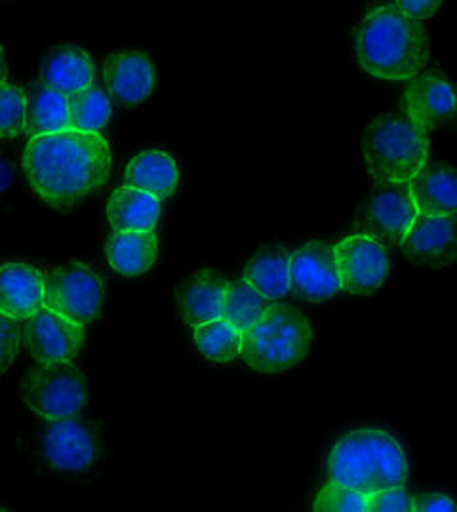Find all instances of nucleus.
Wrapping results in <instances>:
<instances>
[{
  "label": "nucleus",
  "instance_id": "nucleus-1",
  "mask_svg": "<svg viewBox=\"0 0 457 512\" xmlns=\"http://www.w3.org/2000/svg\"><path fill=\"white\" fill-rule=\"evenodd\" d=\"M23 172L42 202L67 210L107 183L111 145L101 132L71 128L31 136L23 153Z\"/></svg>",
  "mask_w": 457,
  "mask_h": 512
},
{
  "label": "nucleus",
  "instance_id": "nucleus-2",
  "mask_svg": "<svg viewBox=\"0 0 457 512\" xmlns=\"http://www.w3.org/2000/svg\"><path fill=\"white\" fill-rule=\"evenodd\" d=\"M355 52L360 67L376 79H414L429 61V33L423 21L397 6H379L358 23Z\"/></svg>",
  "mask_w": 457,
  "mask_h": 512
},
{
  "label": "nucleus",
  "instance_id": "nucleus-3",
  "mask_svg": "<svg viewBox=\"0 0 457 512\" xmlns=\"http://www.w3.org/2000/svg\"><path fill=\"white\" fill-rule=\"evenodd\" d=\"M328 476L339 484L370 495L389 486H404L408 465L393 434L376 427L339 438L328 457Z\"/></svg>",
  "mask_w": 457,
  "mask_h": 512
},
{
  "label": "nucleus",
  "instance_id": "nucleus-4",
  "mask_svg": "<svg viewBox=\"0 0 457 512\" xmlns=\"http://www.w3.org/2000/svg\"><path fill=\"white\" fill-rule=\"evenodd\" d=\"M313 343L307 316L290 305H269L258 320L242 332L240 355L254 372L279 374L303 362Z\"/></svg>",
  "mask_w": 457,
  "mask_h": 512
},
{
  "label": "nucleus",
  "instance_id": "nucleus-5",
  "mask_svg": "<svg viewBox=\"0 0 457 512\" xmlns=\"http://www.w3.org/2000/svg\"><path fill=\"white\" fill-rule=\"evenodd\" d=\"M362 158L378 183H410L429 160V138L408 117L383 115L364 130Z\"/></svg>",
  "mask_w": 457,
  "mask_h": 512
},
{
  "label": "nucleus",
  "instance_id": "nucleus-6",
  "mask_svg": "<svg viewBox=\"0 0 457 512\" xmlns=\"http://www.w3.org/2000/svg\"><path fill=\"white\" fill-rule=\"evenodd\" d=\"M25 406L46 421L79 415L88 404V385L73 362L40 364L23 379Z\"/></svg>",
  "mask_w": 457,
  "mask_h": 512
},
{
  "label": "nucleus",
  "instance_id": "nucleus-7",
  "mask_svg": "<svg viewBox=\"0 0 457 512\" xmlns=\"http://www.w3.org/2000/svg\"><path fill=\"white\" fill-rule=\"evenodd\" d=\"M44 305L86 328L101 313V278L88 265L69 261L44 276Z\"/></svg>",
  "mask_w": 457,
  "mask_h": 512
},
{
  "label": "nucleus",
  "instance_id": "nucleus-8",
  "mask_svg": "<svg viewBox=\"0 0 457 512\" xmlns=\"http://www.w3.org/2000/svg\"><path fill=\"white\" fill-rule=\"evenodd\" d=\"M341 292L353 296L376 294L389 276L387 248L378 238L357 233L334 244Z\"/></svg>",
  "mask_w": 457,
  "mask_h": 512
},
{
  "label": "nucleus",
  "instance_id": "nucleus-9",
  "mask_svg": "<svg viewBox=\"0 0 457 512\" xmlns=\"http://www.w3.org/2000/svg\"><path fill=\"white\" fill-rule=\"evenodd\" d=\"M416 214L410 183H379L358 214V227L385 248L400 246Z\"/></svg>",
  "mask_w": 457,
  "mask_h": 512
},
{
  "label": "nucleus",
  "instance_id": "nucleus-10",
  "mask_svg": "<svg viewBox=\"0 0 457 512\" xmlns=\"http://www.w3.org/2000/svg\"><path fill=\"white\" fill-rule=\"evenodd\" d=\"M23 343L39 364L73 362L84 345V328L42 305L25 318Z\"/></svg>",
  "mask_w": 457,
  "mask_h": 512
},
{
  "label": "nucleus",
  "instance_id": "nucleus-11",
  "mask_svg": "<svg viewBox=\"0 0 457 512\" xmlns=\"http://www.w3.org/2000/svg\"><path fill=\"white\" fill-rule=\"evenodd\" d=\"M290 290L313 303L328 301L341 292L332 244L313 240L290 252Z\"/></svg>",
  "mask_w": 457,
  "mask_h": 512
},
{
  "label": "nucleus",
  "instance_id": "nucleus-12",
  "mask_svg": "<svg viewBox=\"0 0 457 512\" xmlns=\"http://www.w3.org/2000/svg\"><path fill=\"white\" fill-rule=\"evenodd\" d=\"M400 248L414 263L429 267L454 265L457 257L456 216L418 212L402 238Z\"/></svg>",
  "mask_w": 457,
  "mask_h": 512
},
{
  "label": "nucleus",
  "instance_id": "nucleus-13",
  "mask_svg": "<svg viewBox=\"0 0 457 512\" xmlns=\"http://www.w3.org/2000/svg\"><path fill=\"white\" fill-rule=\"evenodd\" d=\"M42 453L52 469L79 473L96 461L98 442L92 429L75 415L52 421L42 438Z\"/></svg>",
  "mask_w": 457,
  "mask_h": 512
},
{
  "label": "nucleus",
  "instance_id": "nucleus-14",
  "mask_svg": "<svg viewBox=\"0 0 457 512\" xmlns=\"http://www.w3.org/2000/svg\"><path fill=\"white\" fill-rule=\"evenodd\" d=\"M404 107L406 117L429 134L431 130L454 117V84L444 73L438 71L416 75L404 92Z\"/></svg>",
  "mask_w": 457,
  "mask_h": 512
},
{
  "label": "nucleus",
  "instance_id": "nucleus-15",
  "mask_svg": "<svg viewBox=\"0 0 457 512\" xmlns=\"http://www.w3.org/2000/svg\"><path fill=\"white\" fill-rule=\"evenodd\" d=\"M103 82L122 105H141L153 94L155 65L141 52H119L103 63Z\"/></svg>",
  "mask_w": 457,
  "mask_h": 512
},
{
  "label": "nucleus",
  "instance_id": "nucleus-16",
  "mask_svg": "<svg viewBox=\"0 0 457 512\" xmlns=\"http://www.w3.org/2000/svg\"><path fill=\"white\" fill-rule=\"evenodd\" d=\"M44 305V275L27 263L0 267V313L25 320Z\"/></svg>",
  "mask_w": 457,
  "mask_h": 512
},
{
  "label": "nucleus",
  "instance_id": "nucleus-17",
  "mask_svg": "<svg viewBox=\"0 0 457 512\" xmlns=\"http://www.w3.org/2000/svg\"><path fill=\"white\" fill-rule=\"evenodd\" d=\"M227 280L216 271L202 269L189 276L178 290L179 313L185 324L199 326L221 316V299Z\"/></svg>",
  "mask_w": 457,
  "mask_h": 512
},
{
  "label": "nucleus",
  "instance_id": "nucleus-18",
  "mask_svg": "<svg viewBox=\"0 0 457 512\" xmlns=\"http://www.w3.org/2000/svg\"><path fill=\"white\" fill-rule=\"evenodd\" d=\"M178 162L168 151L149 149L132 158L126 166L124 185L147 191L164 200L176 193Z\"/></svg>",
  "mask_w": 457,
  "mask_h": 512
},
{
  "label": "nucleus",
  "instance_id": "nucleus-19",
  "mask_svg": "<svg viewBox=\"0 0 457 512\" xmlns=\"http://www.w3.org/2000/svg\"><path fill=\"white\" fill-rule=\"evenodd\" d=\"M105 254L119 275H145L157 261L159 240L155 231H115L105 244Z\"/></svg>",
  "mask_w": 457,
  "mask_h": 512
},
{
  "label": "nucleus",
  "instance_id": "nucleus-20",
  "mask_svg": "<svg viewBox=\"0 0 457 512\" xmlns=\"http://www.w3.org/2000/svg\"><path fill=\"white\" fill-rule=\"evenodd\" d=\"M160 198L122 185L107 202V219L115 231H155L159 223Z\"/></svg>",
  "mask_w": 457,
  "mask_h": 512
},
{
  "label": "nucleus",
  "instance_id": "nucleus-21",
  "mask_svg": "<svg viewBox=\"0 0 457 512\" xmlns=\"http://www.w3.org/2000/svg\"><path fill=\"white\" fill-rule=\"evenodd\" d=\"M96 69L92 58L77 46L58 48L42 67L40 82L65 96L94 86Z\"/></svg>",
  "mask_w": 457,
  "mask_h": 512
},
{
  "label": "nucleus",
  "instance_id": "nucleus-22",
  "mask_svg": "<svg viewBox=\"0 0 457 512\" xmlns=\"http://www.w3.org/2000/svg\"><path fill=\"white\" fill-rule=\"evenodd\" d=\"M410 191L418 212L456 216L457 183L450 164L425 166L418 178L410 181Z\"/></svg>",
  "mask_w": 457,
  "mask_h": 512
},
{
  "label": "nucleus",
  "instance_id": "nucleus-23",
  "mask_svg": "<svg viewBox=\"0 0 457 512\" xmlns=\"http://www.w3.org/2000/svg\"><path fill=\"white\" fill-rule=\"evenodd\" d=\"M242 278L269 301L290 292V252L284 246L261 248L248 259Z\"/></svg>",
  "mask_w": 457,
  "mask_h": 512
},
{
  "label": "nucleus",
  "instance_id": "nucleus-24",
  "mask_svg": "<svg viewBox=\"0 0 457 512\" xmlns=\"http://www.w3.org/2000/svg\"><path fill=\"white\" fill-rule=\"evenodd\" d=\"M25 96V134L40 136L69 130V103L65 94L40 82Z\"/></svg>",
  "mask_w": 457,
  "mask_h": 512
},
{
  "label": "nucleus",
  "instance_id": "nucleus-25",
  "mask_svg": "<svg viewBox=\"0 0 457 512\" xmlns=\"http://www.w3.org/2000/svg\"><path fill=\"white\" fill-rule=\"evenodd\" d=\"M195 347L216 364H229L240 355L242 332L225 318H214L191 328Z\"/></svg>",
  "mask_w": 457,
  "mask_h": 512
},
{
  "label": "nucleus",
  "instance_id": "nucleus-26",
  "mask_svg": "<svg viewBox=\"0 0 457 512\" xmlns=\"http://www.w3.org/2000/svg\"><path fill=\"white\" fill-rule=\"evenodd\" d=\"M271 301L261 296L244 278L227 282L221 299V318L229 320L240 332L250 328L269 309Z\"/></svg>",
  "mask_w": 457,
  "mask_h": 512
},
{
  "label": "nucleus",
  "instance_id": "nucleus-27",
  "mask_svg": "<svg viewBox=\"0 0 457 512\" xmlns=\"http://www.w3.org/2000/svg\"><path fill=\"white\" fill-rule=\"evenodd\" d=\"M67 103L71 130L101 132L111 119V101L96 86L69 94Z\"/></svg>",
  "mask_w": 457,
  "mask_h": 512
},
{
  "label": "nucleus",
  "instance_id": "nucleus-28",
  "mask_svg": "<svg viewBox=\"0 0 457 512\" xmlns=\"http://www.w3.org/2000/svg\"><path fill=\"white\" fill-rule=\"evenodd\" d=\"M27 96L20 86L0 82V139H14L25 132Z\"/></svg>",
  "mask_w": 457,
  "mask_h": 512
},
{
  "label": "nucleus",
  "instance_id": "nucleus-29",
  "mask_svg": "<svg viewBox=\"0 0 457 512\" xmlns=\"http://www.w3.org/2000/svg\"><path fill=\"white\" fill-rule=\"evenodd\" d=\"M317 512H366V495L330 480L313 499Z\"/></svg>",
  "mask_w": 457,
  "mask_h": 512
},
{
  "label": "nucleus",
  "instance_id": "nucleus-30",
  "mask_svg": "<svg viewBox=\"0 0 457 512\" xmlns=\"http://www.w3.org/2000/svg\"><path fill=\"white\" fill-rule=\"evenodd\" d=\"M366 512H410V493L404 486H389L366 495Z\"/></svg>",
  "mask_w": 457,
  "mask_h": 512
},
{
  "label": "nucleus",
  "instance_id": "nucleus-31",
  "mask_svg": "<svg viewBox=\"0 0 457 512\" xmlns=\"http://www.w3.org/2000/svg\"><path fill=\"white\" fill-rule=\"evenodd\" d=\"M18 347H20L18 320H12L0 313V375L12 366L14 358L18 355Z\"/></svg>",
  "mask_w": 457,
  "mask_h": 512
},
{
  "label": "nucleus",
  "instance_id": "nucleus-32",
  "mask_svg": "<svg viewBox=\"0 0 457 512\" xmlns=\"http://www.w3.org/2000/svg\"><path fill=\"white\" fill-rule=\"evenodd\" d=\"M410 511L454 512L456 503L444 493H418L410 497Z\"/></svg>",
  "mask_w": 457,
  "mask_h": 512
},
{
  "label": "nucleus",
  "instance_id": "nucleus-33",
  "mask_svg": "<svg viewBox=\"0 0 457 512\" xmlns=\"http://www.w3.org/2000/svg\"><path fill=\"white\" fill-rule=\"evenodd\" d=\"M442 4L444 0H395L402 14L419 21L429 20Z\"/></svg>",
  "mask_w": 457,
  "mask_h": 512
},
{
  "label": "nucleus",
  "instance_id": "nucleus-34",
  "mask_svg": "<svg viewBox=\"0 0 457 512\" xmlns=\"http://www.w3.org/2000/svg\"><path fill=\"white\" fill-rule=\"evenodd\" d=\"M12 183V168L10 164L0 157V193H4Z\"/></svg>",
  "mask_w": 457,
  "mask_h": 512
},
{
  "label": "nucleus",
  "instance_id": "nucleus-35",
  "mask_svg": "<svg viewBox=\"0 0 457 512\" xmlns=\"http://www.w3.org/2000/svg\"><path fill=\"white\" fill-rule=\"evenodd\" d=\"M8 77V69H6V60H4V50L0 46V82H6Z\"/></svg>",
  "mask_w": 457,
  "mask_h": 512
}]
</instances>
